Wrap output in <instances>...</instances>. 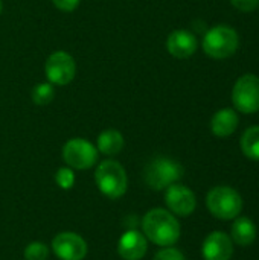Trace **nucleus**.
<instances>
[{"mask_svg":"<svg viewBox=\"0 0 259 260\" xmlns=\"http://www.w3.org/2000/svg\"><path fill=\"white\" fill-rule=\"evenodd\" d=\"M145 238L159 247H171L180 238V224L177 218L165 209H153L142 218Z\"/></svg>","mask_w":259,"mask_h":260,"instance_id":"1","label":"nucleus"},{"mask_svg":"<svg viewBox=\"0 0 259 260\" xmlns=\"http://www.w3.org/2000/svg\"><path fill=\"white\" fill-rule=\"evenodd\" d=\"M95 181L98 189L111 200L121 198L128 187L127 172L116 160H105L99 163L95 171Z\"/></svg>","mask_w":259,"mask_h":260,"instance_id":"2","label":"nucleus"},{"mask_svg":"<svg viewBox=\"0 0 259 260\" xmlns=\"http://www.w3.org/2000/svg\"><path fill=\"white\" fill-rule=\"evenodd\" d=\"M206 206L215 218L229 221L240 216L243 210V198L229 186H217L209 190L206 197Z\"/></svg>","mask_w":259,"mask_h":260,"instance_id":"3","label":"nucleus"},{"mask_svg":"<svg viewBox=\"0 0 259 260\" xmlns=\"http://www.w3.org/2000/svg\"><path fill=\"white\" fill-rule=\"evenodd\" d=\"M240 44L238 34L234 27L220 24L214 26L205 34L203 50L208 56L214 59H226L232 56Z\"/></svg>","mask_w":259,"mask_h":260,"instance_id":"4","label":"nucleus"},{"mask_svg":"<svg viewBox=\"0 0 259 260\" xmlns=\"http://www.w3.org/2000/svg\"><path fill=\"white\" fill-rule=\"evenodd\" d=\"M183 175V168L179 161L168 157H156L153 158L143 171L145 183L154 189L162 190L176 184Z\"/></svg>","mask_w":259,"mask_h":260,"instance_id":"5","label":"nucleus"},{"mask_svg":"<svg viewBox=\"0 0 259 260\" xmlns=\"http://www.w3.org/2000/svg\"><path fill=\"white\" fill-rule=\"evenodd\" d=\"M232 101L235 108L244 114L259 111V78L247 73L238 78L232 90Z\"/></svg>","mask_w":259,"mask_h":260,"instance_id":"6","label":"nucleus"},{"mask_svg":"<svg viewBox=\"0 0 259 260\" xmlns=\"http://www.w3.org/2000/svg\"><path fill=\"white\" fill-rule=\"evenodd\" d=\"M63 158L72 169H90L98 160V149L85 139H70L63 148Z\"/></svg>","mask_w":259,"mask_h":260,"instance_id":"7","label":"nucleus"},{"mask_svg":"<svg viewBox=\"0 0 259 260\" xmlns=\"http://www.w3.org/2000/svg\"><path fill=\"white\" fill-rule=\"evenodd\" d=\"M44 70L52 85H67L76 75V64L70 53L58 50L47 58Z\"/></svg>","mask_w":259,"mask_h":260,"instance_id":"8","label":"nucleus"},{"mask_svg":"<svg viewBox=\"0 0 259 260\" xmlns=\"http://www.w3.org/2000/svg\"><path fill=\"white\" fill-rule=\"evenodd\" d=\"M52 250L61 260H82L87 256L85 241L72 232L58 233L52 241Z\"/></svg>","mask_w":259,"mask_h":260,"instance_id":"9","label":"nucleus"},{"mask_svg":"<svg viewBox=\"0 0 259 260\" xmlns=\"http://www.w3.org/2000/svg\"><path fill=\"white\" fill-rule=\"evenodd\" d=\"M165 203L172 215L189 216L197 207V200L194 192L183 184H171L165 192Z\"/></svg>","mask_w":259,"mask_h":260,"instance_id":"10","label":"nucleus"},{"mask_svg":"<svg viewBox=\"0 0 259 260\" xmlns=\"http://www.w3.org/2000/svg\"><path fill=\"white\" fill-rule=\"evenodd\" d=\"M202 254L205 260H231L234 254V242L223 232H212L203 242Z\"/></svg>","mask_w":259,"mask_h":260,"instance_id":"11","label":"nucleus"},{"mask_svg":"<svg viewBox=\"0 0 259 260\" xmlns=\"http://www.w3.org/2000/svg\"><path fill=\"white\" fill-rule=\"evenodd\" d=\"M148 250V242L143 233L130 229L127 230L119 242H118V253L124 260H140Z\"/></svg>","mask_w":259,"mask_h":260,"instance_id":"12","label":"nucleus"},{"mask_svg":"<svg viewBox=\"0 0 259 260\" xmlns=\"http://www.w3.org/2000/svg\"><path fill=\"white\" fill-rule=\"evenodd\" d=\"M166 49L174 58H189L197 50V38L192 32L186 29H177L169 34L166 40Z\"/></svg>","mask_w":259,"mask_h":260,"instance_id":"13","label":"nucleus"},{"mask_svg":"<svg viewBox=\"0 0 259 260\" xmlns=\"http://www.w3.org/2000/svg\"><path fill=\"white\" fill-rule=\"evenodd\" d=\"M238 113L232 108H221L218 110L212 120H211V129L214 136L217 137H229L235 133L238 128Z\"/></svg>","mask_w":259,"mask_h":260,"instance_id":"14","label":"nucleus"},{"mask_svg":"<svg viewBox=\"0 0 259 260\" xmlns=\"http://www.w3.org/2000/svg\"><path fill=\"white\" fill-rule=\"evenodd\" d=\"M255 238H256L255 222L246 216L235 218V222L232 225V242L241 247H247L253 244Z\"/></svg>","mask_w":259,"mask_h":260,"instance_id":"15","label":"nucleus"},{"mask_svg":"<svg viewBox=\"0 0 259 260\" xmlns=\"http://www.w3.org/2000/svg\"><path fill=\"white\" fill-rule=\"evenodd\" d=\"M124 136L118 129H105L98 136L96 149L104 155H116L124 149Z\"/></svg>","mask_w":259,"mask_h":260,"instance_id":"16","label":"nucleus"},{"mask_svg":"<svg viewBox=\"0 0 259 260\" xmlns=\"http://www.w3.org/2000/svg\"><path fill=\"white\" fill-rule=\"evenodd\" d=\"M241 149L250 160L259 161V126H250L241 137Z\"/></svg>","mask_w":259,"mask_h":260,"instance_id":"17","label":"nucleus"},{"mask_svg":"<svg viewBox=\"0 0 259 260\" xmlns=\"http://www.w3.org/2000/svg\"><path fill=\"white\" fill-rule=\"evenodd\" d=\"M55 90L50 82H43L34 87L32 90V101L35 105H47L53 101Z\"/></svg>","mask_w":259,"mask_h":260,"instance_id":"18","label":"nucleus"},{"mask_svg":"<svg viewBox=\"0 0 259 260\" xmlns=\"http://www.w3.org/2000/svg\"><path fill=\"white\" fill-rule=\"evenodd\" d=\"M49 256V248L43 242H31L24 248V259L26 260H46Z\"/></svg>","mask_w":259,"mask_h":260,"instance_id":"19","label":"nucleus"},{"mask_svg":"<svg viewBox=\"0 0 259 260\" xmlns=\"http://www.w3.org/2000/svg\"><path fill=\"white\" fill-rule=\"evenodd\" d=\"M55 181L64 190L72 189V186L75 184V174L72 168H60L55 174Z\"/></svg>","mask_w":259,"mask_h":260,"instance_id":"20","label":"nucleus"},{"mask_svg":"<svg viewBox=\"0 0 259 260\" xmlns=\"http://www.w3.org/2000/svg\"><path fill=\"white\" fill-rule=\"evenodd\" d=\"M154 260H186L185 256L182 254V251H179L177 248L172 247H165L163 250L157 251Z\"/></svg>","mask_w":259,"mask_h":260,"instance_id":"21","label":"nucleus"},{"mask_svg":"<svg viewBox=\"0 0 259 260\" xmlns=\"http://www.w3.org/2000/svg\"><path fill=\"white\" fill-rule=\"evenodd\" d=\"M231 3L241 12H252L259 6V0H231Z\"/></svg>","mask_w":259,"mask_h":260,"instance_id":"22","label":"nucleus"},{"mask_svg":"<svg viewBox=\"0 0 259 260\" xmlns=\"http://www.w3.org/2000/svg\"><path fill=\"white\" fill-rule=\"evenodd\" d=\"M81 0H52V3L60 9V11H64V12H72L78 8Z\"/></svg>","mask_w":259,"mask_h":260,"instance_id":"23","label":"nucleus"},{"mask_svg":"<svg viewBox=\"0 0 259 260\" xmlns=\"http://www.w3.org/2000/svg\"><path fill=\"white\" fill-rule=\"evenodd\" d=\"M2 9H3V5H2V0H0V14H2Z\"/></svg>","mask_w":259,"mask_h":260,"instance_id":"24","label":"nucleus"}]
</instances>
